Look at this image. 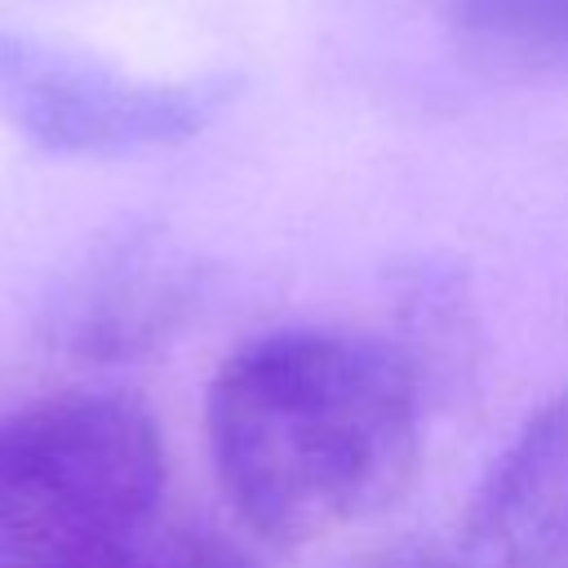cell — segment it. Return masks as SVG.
I'll list each match as a JSON object with an SVG mask.
<instances>
[{"label":"cell","mask_w":568,"mask_h":568,"mask_svg":"<svg viewBox=\"0 0 568 568\" xmlns=\"http://www.w3.org/2000/svg\"><path fill=\"white\" fill-rule=\"evenodd\" d=\"M204 257L155 222L89 240L40 302V337L84 364H129L173 342L200 311Z\"/></svg>","instance_id":"4"},{"label":"cell","mask_w":568,"mask_h":568,"mask_svg":"<svg viewBox=\"0 0 568 568\" xmlns=\"http://www.w3.org/2000/svg\"><path fill=\"white\" fill-rule=\"evenodd\" d=\"M448 31L510 67H568V0H435Z\"/></svg>","instance_id":"6"},{"label":"cell","mask_w":568,"mask_h":568,"mask_svg":"<svg viewBox=\"0 0 568 568\" xmlns=\"http://www.w3.org/2000/svg\"><path fill=\"white\" fill-rule=\"evenodd\" d=\"M430 386L395 337L275 328L231 351L204 399L226 506L271 546H315L404 497Z\"/></svg>","instance_id":"1"},{"label":"cell","mask_w":568,"mask_h":568,"mask_svg":"<svg viewBox=\"0 0 568 568\" xmlns=\"http://www.w3.org/2000/svg\"><path fill=\"white\" fill-rule=\"evenodd\" d=\"M120 568H266V564H257L217 528L178 524L160 515V524L138 541V550Z\"/></svg>","instance_id":"7"},{"label":"cell","mask_w":568,"mask_h":568,"mask_svg":"<svg viewBox=\"0 0 568 568\" xmlns=\"http://www.w3.org/2000/svg\"><path fill=\"white\" fill-rule=\"evenodd\" d=\"M240 75H142L58 36L0 22V120L49 155L169 151L222 120Z\"/></svg>","instance_id":"3"},{"label":"cell","mask_w":568,"mask_h":568,"mask_svg":"<svg viewBox=\"0 0 568 568\" xmlns=\"http://www.w3.org/2000/svg\"><path fill=\"white\" fill-rule=\"evenodd\" d=\"M164 435L124 390L0 417V568H120L160 524Z\"/></svg>","instance_id":"2"},{"label":"cell","mask_w":568,"mask_h":568,"mask_svg":"<svg viewBox=\"0 0 568 568\" xmlns=\"http://www.w3.org/2000/svg\"><path fill=\"white\" fill-rule=\"evenodd\" d=\"M457 568H568V390L519 426L475 488Z\"/></svg>","instance_id":"5"}]
</instances>
